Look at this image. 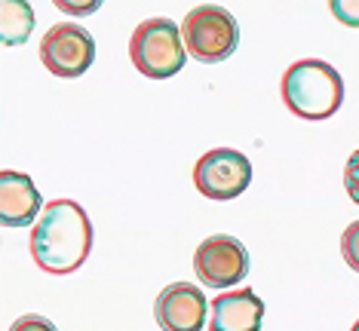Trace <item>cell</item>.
<instances>
[{
  "label": "cell",
  "instance_id": "1",
  "mask_svg": "<svg viewBox=\"0 0 359 331\" xmlns=\"http://www.w3.org/2000/svg\"><path fill=\"white\" fill-rule=\"evenodd\" d=\"M93 252V221L74 199H53L31 230V255L53 276L80 270Z\"/></svg>",
  "mask_w": 359,
  "mask_h": 331
},
{
  "label": "cell",
  "instance_id": "2",
  "mask_svg": "<svg viewBox=\"0 0 359 331\" xmlns=\"http://www.w3.org/2000/svg\"><path fill=\"white\" fill-rule=\"evenodd\" d=\"M283 101L301 120H329L344 104V80L323 59H301L283 74Z\"/></svg>",
  "mask_w": 359,
  "mask_h": 331
},
{
  "label": "cell",
  "instance_id": "3",
  "mask_svg": "<svg viewBox=\"0 0 359 331\" xmlns=\"http://www.w3.org/2000/svg\"><path fill=\"white\" fill-rule=\"evenodd\" d=\"M129 55H133V64L148 80L175 77L187 62L182 28L172 19H163V15L142 22L135 28L133 40H129Z\"/></svg>",
  "mask_w": 359,
  "mask_h": 331
},
{
  "label": "cell",
  "instance_id": "4",
  "mask_svg": "<svg viewBox=\"0 0 359 331\" xmlns=\"http://www.w3.org/2000/svg\"><path fill=\"white\" fill-rule=\"evenodd\" d=\"M182 37L191 59H197L203 64H218L233 55L236 43H240V25H236L231 10L206 3L184 15Z\"/></svg>",
  "mask_w": 359,
  "mask_h": 331
},
{
  "label": "cell",
  "instance_id": "5",
  "mask_svg": "<svg viewBox=\"0 0 359 331\" xmlns=\"http://www.w3.org/2000/svg\"><path fill=\"white\" fill-rule=\"evenodd\" d=\"M194 184L206 199L227 203V199H236L240 193H246V188L252 184V163L240 150L215 148L197 160Z\"/></svg>",
  "mask_w": 359,
  "mask_h": 331
},
{
  "label": "cell",
  "instance_id": "6",
  "mask_svg": "<svg viewBox=\"0 0 359 331\" xmlns=\"http://www.w3.org/2000/svg\"><path fill=\"white\" fill-rule=\"evenodd\" d=\"M40 62L50 74L62 80H74L86 74L95 62V40L86 28L74 22H62L53 25L40 40Z\"/></svg>",
  "mask_w": 359,
  "mask_h": 331
},
{
  "label": "cell",
  "instance_id": "7",
  "mask_svg": "<svg viewBox=\"0 0 359 331\" xmlns=\"http://www.w3.org/2000/svg\"><path fill=\"white\" fill-rule=\"evenodd\" d=\"M194 270H197V279H203V286L222 292V288H231V286H236V282L246 279L249 252L236 237L215 233V237L203 239L197 246Z\"/></svg>",
  "mask_w": 359,
  "mask_h": 331
},
{
  "label": "cell",
  "instance_id": "8",
  "mask_svg": "<svg viewBox=\"0 0 359 331\" xmlns=\"http://www.w3.org/2000/svg\"><path fill=\"white\" fill-rule=\"evenodd\" d=\"M209 301L194 282H172L157 295L154 316L163 331H203Z\"/></svg>",
  "mask_w": 359,
  "mask_h": 331
},
{
  "label": "cell",
  "instance_id": "9",
  "mask_svg": "<svg viewBox=\"0 0 359 331\" xmlns=\"http://www.w3.org/2000/svg\"><path fill=\"white\" fill-rule=\"evenodd\" d=\"M40 209H46V206L40 199L37 184L25 172L4 169L0 172V224L13 230L28 227V224H34Z\"/></svg>",
  "mask_w": 359,
  "mask_h": 331
},
{
  "label": "cell",
  "instance_id": "10",
  "mask_svg": "<svg viewBox=\"0 0 359 331\" xmlns=\"http://www.w3.org/2000/svg\"><path fill=\"white\" fill-rule=\"evenodd\" d=\"M264 304L252 288L222 292L212 301V322L209 331H261Z\"/></svg>",
  "mask_w": 359,
  "mask_h": 331
},
{
  "label": "cell",
  "instance_id": "11",
  "mask_svg": "<svg viewBox=\"0 0 359 331\" xmlns=\"http://www.w3.org/2000/svg\"><path fill=\"white\" fill-rule=\"evenodd\" d=\"M34 28V10L25 0H4L0 3V40L6 46L25 43Z\"/></svg>",
  "mask_w": 359,
  "mask_h": 331
},
{
  "label": "cell",
  "instance_id": "12",
  "mask_svg": "<svg viewBox=\"0 0 359 331\" xmlns=\"http://www.w3.org/2000/svg\"><path fill=\"white\" fill-rule=\"evenodd\" d=\"M341 255H344L347 267L359 273V221H353L341 237Z\"/></svg>",
  "mask_w": 359,
  "mask_h": 331
},
{
  "label": "cell",
  "instance_id": "13",
  "mask_svg": "<svg viewBox=\"0 0 359 331\" xmlns=\"http://www.w3.org/2000/svg\"><path fill=\"white\" fill-rule=\"evenodd\" d=\"M329 10L338 22H344L350 28H359V0H332Z\"/></svg>",
  "mask_w": 359,
  "mask_h": 331
},
{
  "label": "cell",
  "instance_id": "14",
  "mask_svg": "<svg viewBox=\"0 0 359 331\" xmlns=\"http://www.w3.org/2000/svg\"><path fill=\"white\" fill-rule=\"evenodd\" d=\"M344 188H347V197L359 206V150L350 153V160L344 166Z\"/></svg>",
  "mask_w": 359,
  "mask_h": 331
},
{
  "label": "cell",
  "instance_id": "15",
  "mask_svg": "<svg viewBox=\"0 0 359 331\" xmlns=\"http://www.w3.org/2000/svg\"><path fill=\"white\" fill-rule=\"evenodd\" d=\"M10 331H59V328H55V325H53V322L46 319V316H37V313H28V316L15 319Z\"/></svg>",
  "mask_w": 359,
  "mask_h": 331
},
{
  "label": "cell",
  "instance_id": "16",
  "mask_svg": "<svg viewBox=\"0 0 359 331\" xmlns=\"http://www.w3.org/2000/svg\"><path fill=\"white\" fill-rule=\"evenodd\" d=\"M65 13H71V15H86V13H93V10H99V3H59Z\"/></svg>",
  "mask_w": 359,
  "mask_h": 331
},
{
  "label": "cell",
  "instance_id": "17",
  "mask_svg": "<svg viewBox=\"0 0 359 331\" xmlns=\"http://www.w3.org/2000/svg\"><path fill=\"white\" fill-rule=\"evenodd\" d=\"M350 331H359V319H356V322H353V328H350Z\"/></svg>",
  "mask_w": 359,
  "mask_h": 331
}]
</instances>
